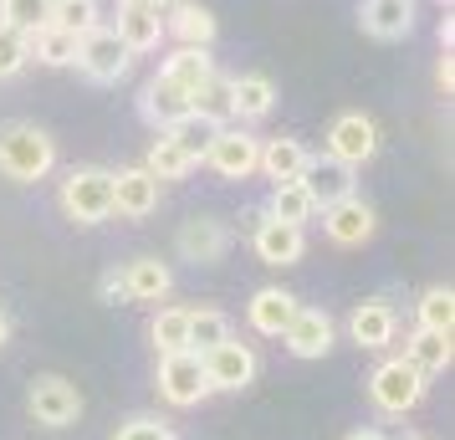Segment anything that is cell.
I'll list each match as a JSON object with an SVG mask.
<instances>
[{
	"label": "cell",
	"instance_id": "cell-3",
	"mask_svg": "<svg viewBox=\"0 0 455 440\" xmlns=\"http://www.w3.org/2000/svg\"><path fill=\"white\" fill-rule=\"evenodd\" d=\"M159 395L174 404V410H189L205 395H215L205 379V358L195 348H180V354H159Z\"/></svg>",
	"mask_w": 455,
	"mask_h": 440
},
{
	"label": "cell",
	"instance_id": "cell-19",
	"mask_svg": "<svg viewBox=\"0 0 455 440\" xmlns=\"http://www.w3.org/2000/svg\"><path fill=\"white\" fill-rule=\"evenodd\" d=\"M291 313H297V297L282 292V287H261V292L246 302V323L261 338H282V328L291 323Z\"/></svg>",
	"mask_w": 455,
	"mask_h": 440
},
{
	"label": "cell",
	"instance_id": "cell-32",
	"mask_svg": "<svg viewBox=\"0 0 455 440\" xmlns=\"http://www.w3.org/2000/svg\"><path fill=\"white\" fill-rule=\"evenodd\" d=\"M144 169L154 174V180H185L189 169H195V159H189L185 148L169 139V133H159V139H154V148H148V164Z\"/></svg>",
	"mask_w": 455,
	"mask_h": 440
},
{
	"label": "cell",
	"instance_id": "cell-21",
	"mask_svg": "<svg viewBox=\"0 0 455 440\" xmlns=\"http://www.w3.org/2000/svg\"><path fill=\"white\" fill-rule=\"evenodd\" d=\"M363 31L379 42H399L414 31V0H363Z\"/></svg>",
	"mask_w": 455,
	"mask_h": 440
},
{
	"label": "cell",
	"instance_id": "cell-40",
	"mask_svg": "<svg viewBox=\"0 0 455 440\" xmlns=\"http://www.w3.org/2000/svg\"><path fill=\"white\" fill-rule=\"evenodd\" d=\"M435 83L445 87V92H451V83H455V67H451V52H445V57H440V67H435Z\"/></svg>",
	"mask_w": 455,
	"mask_h": 440
},
{
	"label": "cell",
	"instance_id": "cell-35",
	"mask_svg": "<svg viewBox=\"0 0 455 440\" xmlns=\"http://www.w3.org/2000/svg\"><path fill=\"white\" fill-rule=\"evenodd\" d=\"M0 21L16 26V31H36V26L52 21V0H0Z\"/></svg>",
	"mask_w": 455,
	"mask_h": 440
},
{
	"label": "cell",
	"instance_id": "cell-24",
	"mask_svg": "<svg viewBox=\"0 0 455 440\" xmlns=\"http://www.w3.org/2000/svg\"><path fill=\"white\" fill-rule=\"evenodd\" d=\"M302 164H307V144H302V139H291V133L267 139V144H261V159H256V169L267 174L271 185L297 180V174H302Z\"/></svg>",
	"mask_w": 455,
	"mask_h": 440
},
{
	"label": "cell",
	"instance_id": "cell-27",
	"mask_svg": "<svg viewBox=\"0 0 455 440\" xmlns=\"http://www.w3.org/2000/svg\"><path fill=\"white\" fill-rule=\"evenodd\" d=\"M210 72H215V57H210L205 46H174L164 57V67H159V77H169V83H180V87H195L205 83Z\"/></svg>",
	"mask_w": 455,
	"mask_h": 440
},
{
	"label": "cell",
	"instance_id": "cell-22",
	"mask_svg": "<svg viewBox=\"0 0 455 440\" xmlns=\"http://www.w3.org/2000/svg\"><path fill=\"white\" fill-rule=\"evenodd\" d=\"M169 287H174V272H169L159 256H139V261L124 267L128 302H159V297H169Z\"/></svg>",
	"mask_w": 455,
	"mask_h": 440
},
{
	"label": "cell",
	"instance_id": "cell-4",
	"mask_svg": "<svg viewBox=\"0 0 455 440\" xmlns=\"http://www.w3.org/2000/svg\"><path fill=\"white\" fill-rule=\"evenodd\" d=\"M369 399L384 410V415H410L414 404L425 399V379L414 374L404 358H384L369 379Z\"/></svg>",
	"mask_w": 455,
	"mask_h": 440
},
{
	"label": "cell",
	"instance_id": "cell-39",
	"mask_svg": "<svg viewBox=\"0 0 455 440\" xmlns=\"http://www.w3.org/2000/svg\"><path fill=\"white\" fill-rule=\"evenodd\" d=\"M98 297H103L108 308H124V302H128V292H124V272H118V267L98 276Z\"/></svg>",
	"mask_w": 455,
	"mask_h": 440
},
{
	"label": "cell",
	"instance_id": "cell-13",
	"mask_svg": "<svg viewBox=\"0 0 455 440\" xmlns=\"http://www.w3.org/2000/svg\"><path fill=\"white\" fill-rule=\"evenodd\" d=\"M251 246H256V256L267 267H291V261H302V252H307V236H302V226H282V220L261 215L251 226Z\"/></svg>",
	"mask_w": 455,
	"mask_h": 440
},
{
	"label": "cell",
	"instance_id": "cell-18",
	"mask_svg": "<svg viewBox=\"0 0 455 440\" xmlns=\"http://www.w3.org/2000/svg\"><path fill=\"white\" fill-rule=\"evenodd\" d=\"M394 333H399V313H394L384 297H373V302H358L348 317V338L358 348H389Z\"/></svg>",
	"mask_w": 455,
	"mask_h": 440
},
{
	"label": "cell",
	"instance_id": "cell-7",
	"mask_svg": "<svg viewBox=\"0 0 455 440\" xmlns=\"http://www.w3.org/2000/svg\"><path fill=\"white\" fill-rule=\"evenodd\" d=\"M26 410L36 425H52V430H62L72 420L83 415V395H77V384H67L62 374H42L31 384V395H26Z\"/></svg>",
	"mask_w": 455,
	"mask_h": 440
},
{
	"label": "cell",
	"instance_id": "cell-33",
	"mask_svg": "<svg viewBox=\"0 0 455 440\" xmlns=\"http://www.w3.org/2000/svg\"><path fill=\"white\" fill-rule=\"evenodd\" d=\"M414 317H419V328H430V333H451L455 328V292L451 287H430V292L414 302Z\"/></svg>",
	"mask_w": 455,
	"mask_h": 440
},
{
	"label": "cell",
	"instance_id": "cell-23",
	"mask_svg": "<svg viewBox=\"0 0 455 440\" xmlns=\"http://www.w3.org/2000/svg\"><path fill=\"white\" fill-rule=\"evenodd\" d=\"M404 364L419 379H435L451 369V333H430V328H414V338L404 343Z\"/></svg>",
	"mask_w": 455,
	"mask_h": 440
},
{
	"label": "cell",
	"instance_id": "cell-42",
	"mask_svg": "<svg viewBox=\"0 0 455 440\" xmlns=\"http://www.w3.org/2000/svg\"><path fill=\"white\" fill-rule=\"evenodd\" d=\"M348 440H384V436H379V430H353Z\"/></svg>",
	"mask_w": 455,
	"mask_h": 440
},
{
	"label": "cell",
	"instance_id": "cell-30",
	"mask_svg": "<svg viewBox=\"0 0 455 440\" xmlns=\"http://www.w3.org/2000/svg\"><path fill=\"white\" fill-rule=\"evenodd\" d=\"M148 338H154L159 354H180V348H189V308H159Z\"/></svg>",
	"mask_w": 455,
	"mask_h": 440
},
{
	"label": "cell",
	"instance_id": "cell-38",
	"mask_svg": "<svg viewBox=\"0 0 455 440\" xmlns=\"http://www.w3.org/2000/svg\"><path fill=\"white\" fill-rule=\"evenodd\" d=\"M113 440H174V430H169L164 420L139 415V420H128V425H118V436Z\"/></svg>",
	"mask_w": 455,
	"mask_h": 440
},
{
	"label": "cell",
	"instance_id": "cell-31",
	"mask_svg": "<svg viewBox=\"0 0 455 440\" xmlns=\"http://www.w3.org/2000/svg\"><path fill=\"white\" fill-rule=\"evenodd\" d=\"M230 338V317L215 313V308H189V348L195 354H210L215 343Z\"/></svg>",
	"mask_w": 455,
	"mask_h": 440
},
{
	"label": "cell",
	"instance_id": "cell-1",
	"mask_svg": "<svg viewBox=\"0 0 455 440\" xmlns=\"http://www.w3.org/2000/svg\"><path fill=\"white\" fill-rule=\"evenodd\" d=\"M57 169V144L52 133H42L36 124H5L0 128V174L5 180H46Z\"/></svg>",
	"mask_w": 455,
	"mask_h": 440
},
{
	"label": "cell",
	"instance_id": "cell-44",
	"mask_svg": "<svg viewBox=\"0 0 455 440\" xmlns=\"http://www.w3.org/2000/svg\"><path fill=\"white\" fill-rule=\"evenodd\" d=\"M440 5H451V0H440Z\"/></svg>",
	"mask_w": 455,
	"mask_h": 440
},
{
	"label": "cell",
	"instance_id": "cell-17",
	"mask_svg": "<svg viewBox=\"0 0 455 440\" xmlns=\"http://www.w3.org/2000/svg\"><path fill=\"white\" fill-rule=\"evenodd\" d=\"M139 108H144V118L159 128V133L174 128V124H185V118H195V108H189V87L169 83V77H154V83L144 87Z\"/></svg>",
	"mask_w": 455,
	"mask_h": 440
},
{
	"label": "cell",
	"instance_id": "cell-9",
	"mask_svg": "<svg viewBox=\"0 0 455 440\" xmlns=\"http://www.w3.org/2000/svg\"><path fill=\"white\" fill-rule=\"evenodd\" d=\"M302 189H307L312 200H317V210L323 205H338V200H348V195H358V180H353V169L343 164V159H332V154H307V164H302Z\"/></svg>",
	"mask_w": 455,
	"mask_h": 440
},
{
	"label": "cell",
	"instance_id": "cell-45",
	"mask_svg": "<svg viewBox=\"0 0 455 440\" xmlns=\"http://www.w3.org/2000/svg\"><path fill=\"white\" fill-rule=\"evenodd\" d=\"M410 440H419V436H410Z\"/></svg>",
	"mask_w": 455,
	"mask_h": 440
},
{
	"label": "cell",
	"instance_id": "cell-34",
	"mask_svg": "<svg viewBox=\"0 0 455 440\" xmlns=\"http://www.w3.org/2000/svg\"><path fill=\"white\" fill-rule=\"evenodd\" d=\"M52 26H62L72 36H87L98 26V0H52Z\"/></svg>",
	"mask_w": 455,
	"mask_h": 440
},
{
	"label": "cell",
	"instance_id": "cell-6",
	"mask_svg": "<svg viewBox=\"0 0 455 440\" xmlns=\"http://www.w3.org/2000/svg\"><path fill=\"white\" fill-rule=\"evenodd\" d=\"M256 159H261V139L246 133V128H215V139L205 148V164L220 180H251L256 174Z\"/></svg>",
	"mask_w": 455,
	"mask_h": 440
},
{
	"label": "cell",
	"instance_id": "cell-5",
	"mask_svg": "<svg viewBox=\"0 0 455 440\" xmlns=\"http://www.w3.org/2000/svg\"><path fill=\"white\" fill-rule=\"evenodd\" d=\"M77 67H83L92 83H118V77H128V67H133V52L118 42V31L92 26L87 36H77Z\"/></svg>",
	"mask_w": 455,
	"mask_h": 440
},
{
	"label": "cell",
	"instance_id": "cell-15",
	"mask_svg": "<svg viewBox=\"0 0 455 440\" xmlns=\"http://www.w3.org/2000/svg\"><path fill=\"white\" fill-rule=\"evenodd\" d=\"M118 42L128 52H159L164 42V11H154V5H139V0H118Z\"/></svg>",
	"mask_w": 455,
	"mask_h": 440
},
{
	"label": "cell",
	"instance_id": "cell-25",
	"mask_svg": "<svg viewBox=\"0 0 455 440\" xmlns=\"http://www.w3.org/2000/svg\"><path fill=\"white\" fill-rule=\"evenodd\" d=\"M174 5V16L164 21V36H180V46H205L215 42V16H210L205 5H195V0H169Z\"/></svg>",
	"mask_w": 455,
	"mask_h": 440
},
{
	"label": "cell",
	"instance_id": "cell-28",
	"mask_svg": "<svg viewBox=\"0 0 455 440\" xmlns=\"http://www.w3.org/2000/svg\"><path fill=\"white\" fill-rule=\"evenodd\" d=\"M189 108H195V118H205V124L226 128L235 113H230V77H220V72H210L205 83L189 92Z\"/></svg>",
	"mask_w": 455,
	"mask_h": 440
},
{
	"label": "cell",
	"instance_id": "cell-8",
	"mask_svg": "<svg viewBox=\"0 0 455 440\" xmlns=\"http://www.w3.org/2000/svg\"><path fill=\"white\" fill-rule=\"evenodd\" d=\"M323 154L343 159L348 169L369 164L373 154H379V128H373V118H363V113H338L328 124V148Z\"/></svg>",
	"mask_w": 455,
	"mask_h": 440
},
{
	"label": "cell",
	"instance_id": "cell-14",
	"mask_svg": "<svg viewBox=\"0 0 455 440\" xmlns=\"http://www.w3.org/2000/svg\"><path fill=\"white\" fill-rule=\"evenodd\" d=\"M373 205L369 200H358V195H348V200H338V205H323V231H328V241H338V246H363L373 236Z\"/></svg>",
	"mask_w": 455,
	"mask_h": 440
},
{
	"label": "cell",
	"instance_id": "cell-16",
	"mask_svg": "<svg viewBox=\"0 0 455 440\" xmlns=\"http://www.w3.org/2000/svg\"><path fill=\"white\" fill-rule=\"evenodd\" d=\"M282 343H287L297 358H323L332 348V317L323 308H297L291 323L282 328Z\"/></svg>",
	"mask_w": 455,
	"mask_h": 440
},
{
	"label": "cell",
	"instance_id": "cell-37",
	"mask_svg": "<svg viewBox=\"0 0 455 440\" xmlns=\"http://www.w3.org/2000/svg\"><path fill=\"white\" fill-rule=\"evenodd\" d=\"M31 62V46H26V31L0 21V77H16L21 67Z\"/></svg>",
	"mask_w": 455,
	"mask_h": 440
},
{
	"label": "cell",
	"instance_id": "cell-2",
	"mask_svg": "<svg viewBox=\"0 0 455 440\" xmlns=\"http://www.w3.org/2000/svg\"><path fill=\"white\" fill-rule=\"evenodd\" d=\"M62 210L77 226H98L113 215V174L108 169H72L62 180Z\"/></svg>",
	"mask_w": 455,
	"mask_h": 440
},
{
	"label": "cell",
	"instance_id": "cell-12",
	"mask_svg": "<svg viewBox=\"0 0 455 440\" xmlns=\"http://www.w3.org/2000/svg\"><path fill=\"white\" fill-rule=\"evenodd\" d=\"M159 185H164V180H154L144 164L118 169V174H113V215H128V220L154 215V210H159Z\"/></svg>",
	"mask_w": 455,
	"mask_h": 440
},
{
	"label": "cell",
	"instance_id": "cell-41",
	"mask_svg": "<svg viewBox=\"0 0 455 440\" xmlns=\"http://www.w3.org/2000/svg\"><path fill=\"white\" fill-rule=\"evenodd\" d=\"M5 338H11V317L0 313V348H5Z\"/></svg>",
	"mask_w": 455,
	"mask_h": 440
},
{
	"label": "cell",
	"instance_id": "cell-11",
	"mask_svg": "<svg viewBox=\"0 0 455 440\" xmlns=\"http://www.w3.org/2000/svg\"><path fill=\"white\" fill-rule=\"evenodd\" d=\"M205 358V379H210V389H246L251 379H256V354H251L246 343H235V338H226V343H215Z\"/></svg>",
	"mask_w": 455,
	"mask_h": 440
},
{
	"label": "cell",
	"instance_id": "cell-10",
	"mask_svg": "<svg viewBox=\"0 0 455 440\" xmlns=\"http://www.w3.org/2000/svg\"><path fill=\"white\" fill-rule=\"evenodd\" d=\"M174 246H180L185 261L210 267V261H220V256L230 252V226L215 220V215H189L185 226H180V236H174Z\"/></svg>",
	"mask_w": 455,
	"mask_h": 440
},
{
	"label": "cell",
	"instance_id": "cell-20",
	"mask_svg": "<svg viewBox=\"0 0 455 440\" xmlns=\"http://www.w3.org/2000/svg\"><path fill=\"white\" fill-rule=\"evenodd\" d=\"M271 108H276V83H271L267 72H241V77H230V113L235 118H267Z\"/></svg>",
	"mask_w": 455,
	"mask_h": 440
},
{
	"label": "cell",
	"instance_id": "cell-29",
	"mask_svg": "<svg viewBox=\"0 0 455 440\" xmlns=\"http://www.w3.org/2000/svg\"><path fill=\"white\" fill-rule=\"evenodd\" d=\"M26 46H31V57L42 67H67V62H77V36L72 31H62V26H36L31 36H26Z\"/></svg>",
	"mask_w": 455,
	"mask_h": 440
},
{
	"label": "cell",
	"instance_id": "cell-36",
	"mask_svg": "<svg viewBox=\"0 0 455 440\" xmlns=\"http://www.w3.org/2000/svg\"><path fill=\"white\" fill-rule=\"evenodd\" d=\"M164 133H169L180 148H185L195 164H200V159H205V148H210V139H215V124H205V118H185V124L164 128Z\"/></svg>",
	"mask_w": 455,
	"mask_h": 440
},
{
	"label": "cell",
	"instance_id": "cell-43",
	"mask_svg": "<svg viewBox=\"0 0 455 440\" xmlns=\"http://www.w3.org/2000/svg\"><path fill=\"white\" fill-rule=\"evenodd\" d=\"M139 5H154V11H164L169 0H139Z\"/></svg>",
	"mask_w": 455,
	"mask_h": 440
},
{
	"label": "cell",
	"instance_id": "cell-26",
	"mask_svg": "<svg viewBox=\"0 0 455 440\" xmlns=\"http://www.w3.org/2000/svg\"><path fill=\"white\" fill-rule=\"evenodd\" d=\"M267 215L282 220V226H307L312 215H317V200L302 189V180H282V185H271Z\"/></svg>",
	"mask_w": 455,
	"mask_h": 440
}]
</instances>
